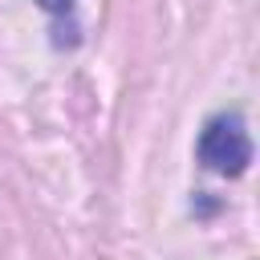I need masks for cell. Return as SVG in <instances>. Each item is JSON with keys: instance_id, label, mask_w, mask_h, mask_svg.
Listing matches in <instances>:
<instances>
[{"instance_id": "obj_1", "label": "cell", "mask_w": 260, "mask_h": 260, "mask_svg": "<svg viewBox=\"0 0 260 260\" xmlns=\"http://www.w3.org/2000/svg\"><path fill=\"white\" fill-rule=\"evenodd\" d=\"M199 162L215 175H244L252 162V138L240 114H219L199 134Z\"/></svg>"}, {"instance_id": "obj_2", "label": "cell", "mask_w": 260, "mask_h": 260, "mask_svg": "<svg viewBox=\"0 0 260 260\" xmlns=\"http://www.w3.org/2000/svg\"><path fill=\"white\" fill-rule=\"evenodd\" d=\"M45 12H53V16H65V12H73V0H37Z\"/></svg>"}]
</instances>
